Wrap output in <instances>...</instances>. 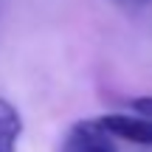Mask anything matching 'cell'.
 <instances>
[{"mask_svg":"<svg viewBox=\"0 0 152 152\" xmlns=\"http://www.w3.org/2000/svg\"><path fill=\"white\" fill-rule=\"evenodd\" d=\"M62 152H118V149H115V135L96 118L76 124L62 141Z\"/></svg>","mask_w":152,"mask_h":152,"instance_id":"1","label":"cell"},{"mask_svg":"<svg viewBox=\"0 0 152 152\" xmlns=\"http://www.w3.org/2000/svg\"><path fill=\"white\" fill-rule=\"evenodd\" d=\"M99 121H102L115 138H121V141L138 144V147H152V118H147V115H138V113L135 115L107 113Z\"/></svg>","mask_w":152,"mask_h":152,"instance_id":"2","label":"cell"},{"mask_svg":"<svg viewBox=\"0 0 152 152\" xmlns=\"http://www.w3.org/2000/svg\"><path fill=\"white\" fill-rule=\"evenodd\" d=\"M23 135V118L6 96H0V152H17Z\"/></svg>","mask_w":152,"mask_h":152,"instance_id":"3","label":"cell"},{"mask_svg":"<svg viewBox=\"0 0 152 152\" xmlns=\"http://www.w3.org/2000/svg\"><path fill=\"white\" fill-rule=\"evenodd\" d=\"M132 113L138 115H147V118H152V96H141V99H132L130 102Z\"/></svg>","mask_w":152,"mask_h":152,"instance_id":"4","label":"cell"},{"mask_svg":"<svg viewBox=\"0 0 152 152\" xmlns=\"http://www.w3.org/2000/svg\"><path fill=\"white\" fill-rule=\"evenodd\" d=\"M113 3H118L121 9H144V6H149L152 0H113Z\"/></svg>","mask_w":152,"mask_h":152,"instance_id":"5","label":"cell"}]
</instances>
